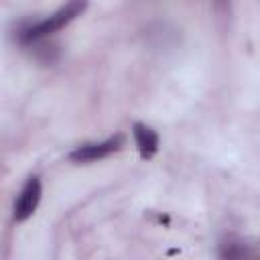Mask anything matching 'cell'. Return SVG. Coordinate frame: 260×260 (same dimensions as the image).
<instances>
[{"label":"cell","mask_w":260,"mask_h":260,"mask_svg":"<svg viewBox=\"0 0 260 260\" xmlns=\"http://www.w3.org/2000/svg\"><path fill=\"white\" fill-rule=\"evenodd\" d=\"M85 8H87V0H69L67 4H63L59 10H55L47 18L30 22V24H24L18 30V41L22 45H26V47H32V45L49 39L51 35H55L57 30H61L69 22H73L77 16L83 14Z\"/></svg>","instance_id":"obj_1"},{"label":"cell","mask_w":260,"mask_h":260,"mask_svg":"<svg viewBox=\"0 0 260 260\" xmlns=\"http://www.w3.org/2000/svg\"><path fill=\"white\" fill-rule=\"evenodd\" d=\"M41 195H43L41 179L39 177H28L26 183L22 185L20 193L16 195V201H14V219L16 221L28 219L37 211V207L41 203Z\"/></svg>","instance_id":"obj_3"},{"label":"cell","mask_w":260,"mask_h":260,"mask_svg":"<svg viewBox=\"0 0 260 260\" xmlns=\"http://www.w3.org/2000/svg\"><path fill=\"white\" fill-rule=\"evenodd\" d=\"M132 134H134V142H136V148H138L140 156L142 158H152L158 150V134L142 122H136L132 126Z\"/></svg>","instance_id":"obj_4"},{"label":"cell","mask_w":260,"mask_h":260,"mask_svg":"<svg viewBox=\"0 0 260 260\" xmlns=\"http://www.w3.org/2000/svg\"><path fill=\"white\" fill-rule=\"evenodd\" d=\"M124 144V136L122 134H114L106 140L100 142H87V144H79L75 150L69 152V158L73 162H93V160H102L106 156H110L112 152L120 150Z\"/></svg>","instance_id":"obj_2"},{"label":"cell","mask_w":260,"mask_h":260,"mask_svg":"<svg viewBox=\"0 0 260 260\" xmlns=\"http://www.w3.org/2000/svg\"><path fill=\"white\" fill-rule=\"evenodd\" d=\"M213 2H215V4H217V6H225V4H228V2H230V0H213Z\"/></svg>","instance_id":"obj_6"},{"label":"cell","mask_w":260,"mask_h":260,"mask_svg":"<svg viewBox=\"0 0 260 260\" xmlns=\"http://www.w3.org/2000/svg\"><path fill=\"white\" fill-rule=\"evenodd\" d=\"M252 254H254L252 248H250L246 242H242V240L230 238V240H225V242L219 246V256H221V258H248V256H252Z\"/></svg>","instance_id":"obj_5"}]
</instances>
